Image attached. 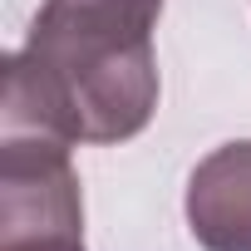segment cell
I'll use <instances>...</instances> for the list:
<instances>
[{"mask_svg":"<svg viewBox=\"0 0 251 251\" xmlns=\"http://www.w3.org/2000/svg\"><path fill=\"white\" fill-rule=\"evenodd\" d=\"M182 212L202 251H251V138L222 143L192 168Z\"/></svg>","mask_w":251,"mask_h":251,"instance_id":"7a4b0ae2","label":"cell"},{"mask_svg":"<svg viewBox=\"0 0 251 251\" xmlns=\"http://www.w3.org/2000/svg\"><path fill=\"white\" fill-rule=\"evenodd\" d=\"M158 15L163 0H45L5 54L0 128L99 148L138 138L163 94Z\"/></svg>","mask_w":251,"mask_h":251,"instance_id":"6da1fadb","label":"cell"},{"mask_svg":"<svg viewBox=\"0 0 251 251\" xmlns=\"http://www.w3.org/2000/svg\"><path fill=\"white\" fill-rule=\"evenodd\" d=\"M0 251H84V231H20L0 236Z\"/></svg>","mask_w":251,"mask_h":251,"instance_id":"3957f363","label":"cell"}]
</instances>
